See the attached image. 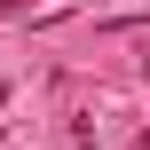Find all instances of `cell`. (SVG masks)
<instances>
[{"mask_svg": "<svg viewBox=\"0 0 150 150\" xmlns=\"http://www.w3.org/2000/svg\"><path fill=\"white\" fill-rule=\"evenodd\" d=\"M142 71H150V55H142Z\"/></svg>", "mask_w": 150, "mask_h": 150, "instance_id": "3", "label": "cell"}, {"mask_svg": "<svg viewBox=\"0 0 150 150\" xmlns=\"http://www.w3.org/2000/svg\"><path fill=\"white\" fill-rule=\"evenodd\" d=\"M0 103H8V87H0Z\"/></svg>", "mask_w": 150, "mask_h": 150, "instance_id": "2", "label": "cell"}, {"mask_svg": "<svg viewBox=\"0 0 150 150\" xmlns=\"http://www.w3.org/2000/svg\"><path fill=\"white\" fill-rule=\"evenodd\" d=\"M16 8H24V0H0V16H16Z\"/></svg>", "mask_w": 150, "mask_h": 150, "instance_id": "1", "label": "cell"}]
</instances>
